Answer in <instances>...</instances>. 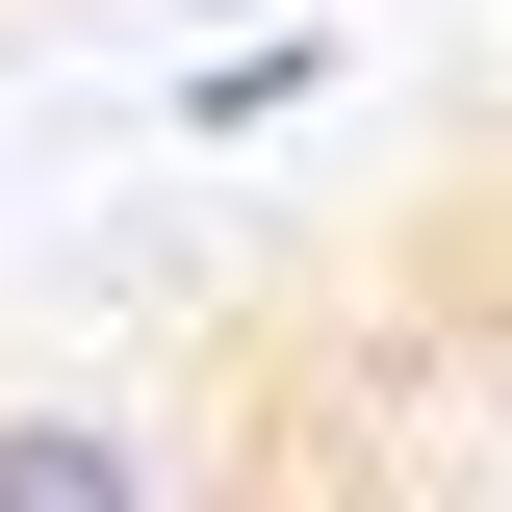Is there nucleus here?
Masks as SVG:
<instances>
[{
	"instance_id": "nucleus-1",
	"label": "nucleus",
	"mask_w": 512,
	"mask_h": 512,
	"mask_svg": "<svg viewBox=\"0 0 512 512\" xmlns=\"http://www.w3.org/2000/svg\"><path fill=\"white\" fill-rule=\"evenodd\" d=\"M0 512H205V436L154 384H0Z\"/></svg>"
}]
</instances>
